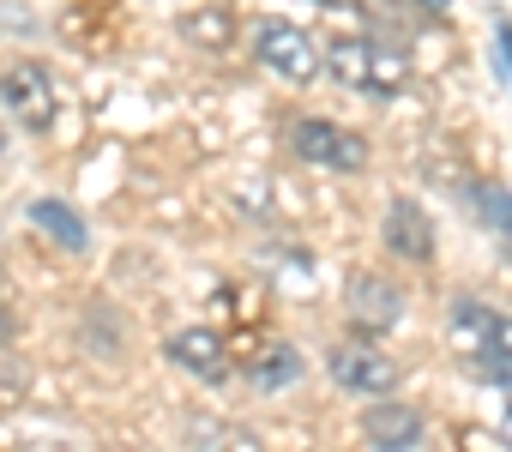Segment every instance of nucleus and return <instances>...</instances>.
Returning a JSON list of instances; mask_svg holds the SVG:
<instances>
[{
    "label": "nucleus",
    "mask_w": 512,
    "mask_h": 452,
    "mask_svg": "<svg viewBox=\"0 0 512 452\" xmlns=\"http://www.w3.org/2000/svg\"><path fill=\"white\" fill-rule=\"evenodd\" d=\"M320 61L332 67L338 85H350L362 97H398L410 85V61L374 37H332V49H320Z\"/></svg>",
    "instance_id": "nucleus-1"
},
{
    "label": "nucleus",
    "mask_w": 512,
    "mask_h": 452,
    "mask_svg": "<svg viewBox=\"0 0 512 452\" xmlns=\"http://www.w3.org/2000/svg\"><path fill=\"white\" fill-rule=\"evenodd\" d=\"M253 61H260L272 79H284V85H314L326 73L320 43L302 25H284V19H266L260 31H253Z\"/></svg>",
    "instance_id": "nucleus-2"
},
{
    "label": "nucleus",
    "mask_w": 512,
    "mask_h": 452,
    "mask_svg": "<svg viewBox=\"0 0 512 452\" xmlns=\"http://www.w3.org/2000/svg\"><path fill=\"white\" fill-rule=\"evenodd\" d=\"M290 145H296V157L308 169H332V175H362L368 169V139L350 133V127H338V121H320V115L296 121Z\"/></svg>",
    "instance_id": "nucleus-3"
},
{
    "label": "nucleus",
    "mask_w": 512,
    "mask_h": 452,
    "mask_svg": "<svg viewBox=\"0 0 512 452\" xmlns=\"http://www.w3.org/2000/svg\"><path fill=\"white\" fill-rule=\"evenodd\" d=\"M326 368H332V380H338L344 392H356V398H386V392H398V380H404V368H398L386 350H374V344H332V350H326Z\"/></svg>",
    "instance_id": "nucleus-4"
},
{
    "label": "nucleus",
    "mask_w": 512,
    "mask_h": 452,
    "mask_svg": "<svg viewBox=\"0 0 512 452\" xmlns=\"http://www.w3.org/2000/svg\"><path fill=\"white\" fill-rule=\"evenodd\" d=\"M0 103H7L25 127H49L55 121V79L43 61H13L0 73Z\"/></svg>",
    "instance_id": "nucleus-5"
},
{
    "label": "nucleus",
    "mask_w": 512,
    "mask_h": 452,
    "mask_svg": "<svg viewBox=\"0 0 512 452\" xmlns=\"http://www.w3.org/2000/svg\"><path fill=\"white\" fill-rule=\"evenodd\" d=\"M452 338L464 356H512V314H494L476 296H458L452 302Z\"/></svg>",
    "instance_id": "nucleus-6"
},
{
    "label": "nucleus",
    "mask_w": 512,
    "mask_h": 452,
    "mask_svg": "<svg viewBox=\"0 0 512 452\" xmlns=\"http://www.w3.org/2000/svg\"><path fill=\"white\" fill-rule=\"evenodd\" d=\"M380 236H386V254L410 260V266H428L434 260V223L416 199H392L386 205V223H380Z\"/></svg>",
    "instance_id": "nucleus-7"
},
{
    "label": "nucleus",
    "mask_w": 512,
    "mask_h": 452,
    "mask_svg": "<svg viewBox=\"0 0 512 452\" xmlns=\"http://www.w3.org/2000/svg\"><path fill=\"white\" fill-rule=\"evenodd\" d=\"M398 320H404V296H398V284H386V278H374V272L350 278V326H356V332L380 338V332H392Z\"/></svg>",
    "instance_id": "nucleus-8"
},
{
    "label": "nucleus",
    "mask_w": 512,
    "mask_h": 452,
    "mask_svg": "<svg viewBox=\"0 0 512 452\" xmlns=\"http://www.w3.org/2000/svg\"><path fill=\"white\" fill-rule=\"evenodd\" d=\"M422 434H428L422 410H416V404H392V392L362 416V440H368V446H386V452H416Z\"/></svg>",
    "instance_id": "nucleus-9"
},
{
    "label": "nucleus",
    "mask_w": 512,
    "mask_h": 452,
    "mask_svg": "<svg viewBox=\"0 0 512 452\" xmlns=\"http://www.w3.org/2000/svg\"><path fill=\"white\" fill-rule=\"evenodd\" d=\"M169 362H175V368H187L193 380L217 386V380L229 374V344H223L217 332H205V326H187V332H175V338H169Z\"/></svg>",
    "instance_id": "nucleus-10"
},
{
    "label": "nucleus",
    "mask_w": 512,
    "mask_h": 452,
    "mask_svg": "<svg viewBox=\"0 0 512 452\" xmlns=\"http://www.w3.org/2000/svg\"><path fill=\"white\" fill-rule=\"evenodd\" d=\"M31 223H37L49 242H61V254H85V248H91L85 217H79L73 205H61V199H31Z\"/></svg>",
    "instance_id": "nucleus-11"
},
{
    "label": "nucleus",
    "mask_w": 512,
    "mask_h": 452,
    "mask_svg": "<svg viewBox=\"0 0 512 452\" xmlns=\"http://www.w3.org/2000/svg\"><path fill=\"white\" fill-rule=\"evenodd\" d=\"M181 31H187V43L223 49V43L235 37V13H229V7H199V13H187V19H181Z\"/></svg>",
    "instance_id": "nucleus-12"
},
{
    "label": "nucleus",
    "mask_w": 512,
    "mask_h": 452,
    "mask_svg": "<svg viewBox=\"0 0 512 452\" xmlns=\"http://www.w3.org/2000/svg\"><path fill=\"white\" fill-rule=\"evenodd\" d=\"M296 374H302V356H296L290 344H266L260 356H253V380H260L266 392H272V386H290Z\"/></svg>",
    "instance_id": "nucleus-13"
},
{
    "label": "nucleus",
    "mask_w": 512,
    "mask_h": 452,
    "mask_svg": "<svg viewBox=\"0 0 512 452\" xmlns=\"http://www.w3.org/2000/svg\"><path fill=\"white\" fill-rule=\"evenodd\" d=\"M470 205H476V217H482V223H494L500 236H512V193H506V187L476 181V187H470Z\"/></svg>",
    "instance_id": "nucleus-14"
},
{
    "label": "nucleus",
    "mask_w": 512,
    "mask_h": 452,
    "mask_svg": "<svg viewBox=\"0 0 512 452\" xmlns=\"http://www.w3.org/2000/svg\"><path fill=\"white\" fill-rule=\"evenodd\" d=\"M470 362V374L476 380H488V386H506L512 392V356H464Z\"/></svg>",
    "instance_id": "nucleus-15"
},
{
    "label": "nucleus",
    "mask_w": 512,
    "mask_h": 452,
    "mask_svg": "<svg viewBox=\"0 0 512 452\" xmlns=\"http://www.w3.org/2000/svg\"><path fill=\"white\" fill-rule=\"evenodd\" d=\"M494 37H500V55H506V73H512V25H500Z\"/></svg>",
    "instance_id": "nucleus-16"
},
{
    "label": "nucleus",
    "mask_w": 512,
    "mask_h": 452,
    "mask_svg": "<svg viewBox=\"0 0 512 452\" xmlns=\"http://www.w3.org/2000/svg\"><path fill=\"white\" fill-rule=\"evenodd\" d=\"M422 7H428V13H446V7H452V0H422Z\"/></svg>",
    "instance_id": "nucleus-17"
},
{
    "label": "nucleus",
    "mask_w": 512,
    "mask_h": 452,
    "mask_svg": "<svg viewBox=\"0 0 512 452\" xmlns=\"http://www.w3.org/2000/svg\"><path fill=\"white\" fill-rule=\"evenodd\" d=\"M500 434H506V440H512V410H506V416H500Z\"/></svg>",
    "instance_id": "nucleus-18"
},
{
    "label": "nucleus",
    "mask_w": 512,
    "mask_h": 452,
    "mask_svg": "<svg viewBox=\"0 0 512 452\" xmlns=\"http://www.w3.org/2000/svg\"><path fill=\"white\" fill-rule=\"evenodd\" d=\"M320 7H338V0H320Z\"/></svg>",
    "instance_id": "nucleus-19"
}]
</instances>
